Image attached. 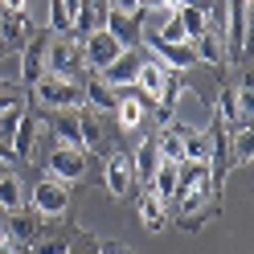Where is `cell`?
Wrapping results in <instances>:
<instances>
[{"mask_svg": "<svg viewBox=\"0 0 254 254\" xmlns=\"http://www.w3.org/2000/svg\"><path fill=\"white\" fill-rule=\"evenodd\" d=\"M29 90H33L37 107H45V111H82V103H86L82 82H70V78H58V74H41Z\"/></svg>", "mask_w": 254, "mask_h": 254, "instance_id": "1", "label": "cell"}, {"mask_svg": "<svg viewBox=\"0 0 254 254\" xmlns=\"http://www.w3.org/2000/svg\"><path fill=\"white\" fill-rule=\"evenodd\" d=\"M45 74L70 78V82L82 78V45L70 33H50V45H45Z\"/></svg>", "mask_w": 254, "mask_h": 254, "instance_id": "2", "label": "cell"}, {"mask_svg": "<svg viewBox=\"0 0 254 254\" xmlns=\"http://www.w3.org/2000/svg\"><path fill=\"white\" fill-rule=\"evenodd\" d=\"M217 127L226 131L250 127V78H242V86H226L217 94Z\"/></svg>", "mask_w": 254, "mask_h": 254, "instance_id": "3", "label": "cell"}, {"mask_svg": "<svg viewBox=\"0 0 254 254\" xmlns=\"http://www.w3.org/2000/svg\"><path fill=\"white\" fill-rule=\"evenodd\" d=\"M226 54L242 58L246 54V41H250V0H226Z\"/></svg>", "mask_w": 254, "mask_h": 254, "instance_id": "4", "label": "cell"}, {"mask_svg": "<svg viewBox=\"0 0 254 254\" xmlns=\"http://www.w3.org/2000/svg\"><path fill=\"white\" fill-rule=\"evenodd\" d=\"M103 185L111 197H127L135 189V168H131V152L123 148H111L107 160H103Z\"/></svg>", "mask_w": 254, "mask_h": 254, "instance_id": "5", "label": "cell"}, {"mask_svg": "<svg viewBox=\"0 0 254 254\" xmlns=\"http://www.w3.org/2000/svg\"><path fill=\"white\" fill-rule=\"evenodd\" d=\"M29 205H33V213H41V217H62L70 209V193H66L62 181L41 177L33 189H29Z\"/></svg>", "mask_w": 254, "mask_h": 254, "instance_id": "6", "label": "cell"}, {"mask_svg": "<svg viewBox=\"0 0 254 254\" xmlns=\"http://www.w3.org/2000/svg\"><path fill=\"white\" fill-rule=\"evenodd\" d=\"M78 45H82V70H107L111 62L123 54V45L111 37L107 29H94V33H86Z\"/></svg>", "mask_w": 254, "mask_h": 254, "instance_id": "7", "label": "cell"}, {"mask_svg": "<svg viewBox=\"0 0 254 254\" xmlns=\"http://www.w3.org/2000/svg\"><path fill=\"white\" fill-rule=\"evenodd\" d=\"M45 168H50L54 181L74 185V181L86 177V152H78V148H54L50 160H45Z\"/></svg>", "mask_w": 254, "mask_h": 254, "instance_id": "8", "label": "cell"}, {"mask_svg": "<svg viewBox=\"0 0 254 254\" xmlns=\"http://www.w3.org/2000/svg\"><path fill=\"white\" fill-rule=\"evenodd\" d=\"M8 148H12V160H33V152L41 148V123H37L33 111H25V119L17 123V131H12Z\"/></svg>", "mask_w": 254, "mask_h": 254, "instance_id": "9", "label": "cell"}, {"mask_svg": "<svg viewBox=\"0 0 254 254\" xmlns=\"http://www.w3.org/2000/svg\"><path fill=\"white\" fill-rule=\"evenodd\" d=\"M45 45H50V33H33L21 45V82L25 86H33L45 74Z\"/></svg>", "mask_w": 254, "mask_h": 254, "instance_id": "10", "label": "cell"}, {"mask_svg": "<svg viewBox=\"0 0 254 254\" xmlns=\"http://www.w3.org/2000/svg\"><path fill=\"white\" fill-rule=\"evenodd\" d=\"M148 54L160 62L164 70H189V66H197V50H193V41H177V45L148 41Z\"/></svg>", "mask_w": 254, "mask_h": 254, "instance_id": "11", "label": "cell"}, {"mask_svg": "<svg viewBox=\"0 0 254 254\" xmlns=\"http://www.w3.org/2000/svg\"><path fill=\"white\" fill-rule=\"evenodd\" d=\"M139 62H144V50H123V54H119L115 62H111L107 70H99V74L107 78V86H115V90H123V86H135Z\"/></svg>", "mask_w": 254, "mask_h": 254, "instance_id": "12", "label": "cell"}, {"mask_svg": "<svg viewBox=\"0 0 254 254\" xmlns=\"http://www.w3.org/2000/svg\"><path fill=\"white\" fill-rule=\"evenodd\" d=\"M139 25H144V17H127V12H115V8H111L103 29L123 45V50H139V37H144V33H139Z\"/></svg>", "mask_w": 254, "mask_h": 254, "instance_id": "13", "label": "cell"}, {"mask_svg": "<svg viewBox=\"0 0 254 254\" xmlns=\"http://www.w3.org/2000/svg\"><path fill=\"white\" fill-rule=\"evenodd\" d=\"M78 82H82V94H86V103H94L99 111H115V86H107V78L99 74V70H82V78H78Z\"/></svg>", "mask_w": 254, "mask_h": 254, "instance_id": "14", "label": "cell"}, {"mask_svg": "<svg viewBox=\"0 0 254 254\" xmlns=\"http://www.w3.org/2000/svg\"><path fill=\"white\" fill-rule=\"evenodd\" d=\"M135 213H139V221H144V230H148V234H160V230L168 226V205L156 197L152 189H148V193H139Z\"/></svg>", "mask_w": 254, "mask_h": 254, "instance_id": "15", "label": "cell"}, {"mask_svg": "<svg viewBox=\"0 0 254 254\" xmlns=\"http://www.w3.org/2000/svg\"><path fill=\"white\" fill-rule=\"evenodd\" d=\"M29 205V185L17 177V172H0V209L4 213H17V209H25Z\"/></svg>", "mask_w": 254, "mask_h": 254, "instance_id": "16", "label": "cell"}, {"mask_svg": "<svg viewBox=\"0 0 254 254\" xmlns=\"http://www.w3.org/2000/svg\"><path fill=\"white\" fill-rule=\"evenodd\" d=\"M54 139H58V148H78L82 152V115L78 111H58Z\"/></svg>", "mask_w": 254, "mask_h": 254, "instance_id": "17", "label": "cell"}, {"mask_svg": "<svg viewBox=\"0 0 254 254\" xmlns=\"http://www.w3.org/2000/svg\"><path fill=\"white\" fill-rule=\"evenodd\" d=\"M164 78H168V70L156 62L152 54H144V62H139V74H135V86H139V94H148V99H160V90H164Z\"/></svg>", "mask_w": 254, "mask_h": 254, "instance_id": "18", "label": "cell"}, {"mask_svg": "<svg viewBox=\"0 0 254 254\" xmlns=\"http://www.w3.org/2000/svg\"><path fill=\"white\" fill-rule=\"evenodd\" d=\"M197 62H209V66H226V41H221V29H205V33L193 41Z\"/></svg>", "mask_w": 254, "mask_h": 254, "instance_id": "19", "label": "cell"}, {"mask_svg": "<svg viewBox=\"0 0 254 254\" xmlns=\"http://www.w3.org/2000/svg\"><path fill=\"white\" fill-rule=\"evenodd\" d=\"M148 189H152L164 205H172V197H177V164H172V160H160L156 172H152V181H148Z\"/></svg>", "mask_w": 254, "mask_h": 254, "instance_id": "20", "label": "cell"}, {"mask_svg": "<svg viewBox=\"0 0 254 254\" xmlns=\"http://www.w3.org/2000/svg\"><path fill=\"white\" fill-rule=\"evenodd\" d=\"M156 164H160V152H156V139L152 135H144V144H139L135 152H131V168H135V181H152V172H156Z\"/></svg>", "mask_w": 254, "mask_h": 254, "instance_id": "21", "label": "cell"}, {"mask_svg": "<svg viewBox=\"0 0 254 254\" xmlns=\"http://www.w3.org/2000/svg\"><path fill=\"white\" fill-rule=\"evenodd\" d=\"M41 213H25V209H17V213H12V230H8V238H12V242H17V246H33L37 242V226H41Z\"/></svg>", "mask_w": 254, "mask_h": 254, "instance_id": "22", "label": "cell"}, {"mask_svg": "<svg viewBox=\"0 0 254 254\" xmlns=\"http://www.w3.org/2000/svg\"><path fill=\"white\" fill-rule=\"evenodd\" d=\"M185 160L213 164V139H209V131H197V127L185 131Z\"/></svg>", "mask_w": 254, "mask_h": 254, "instance_id": "23", "label": "cell"}, {"mask_svg": "<svg viewBox=\"0 0 254 254\" xmlns=\"http://www.w3.org/2000/svg\"><path fill=\"white\" fill-rule=\"evenodd\" d=\"M177 21H181V29H185V37H189V41H197L205 29L213 25V12H201V8L181 4V8H177Z\"/></svg>", "mask_w": 254, "mask_h": 254, "instance_id": "24", "label": "cell"}, {"mask_svg": "<svg viewBox=\"0 0 254 254\" xmlns=\"http://www.w3.org/2000/svg\"><path fill=\"white\" fill-rule=\"evenodd\" d=\"M250 156H254V131H250V127H238V131H230V156H226V160L246 168Z\"/></svg>", "mask_w": 254, "mask_h": 254, "instance_id": "25", "label": "cell"}, {"mask_svg": "<svg viewBox=\"0 0 254 254\" xmlns=\"http://www.w3.org/2000/svg\"><path fill=\"white\" fill-rule=\"evenodd\" d=\"M148 41L177 45V41H189V37H185V29H181V21H177V12H164V17H160V29H156V33H152Z\"/></svg>", "mask_w": 254, "mask_h": 254, "instance_id": "26", "label": "cell"}, {"mask_svg": "<svg viewBox=\"0 0 254 254\" xmlns=\"http://www.w3.org/2000/svg\"><path fill=\"white\" fill-rule=\"evenodd\" d=\"M25 103H12L8 111H0V139H4V144H8V139H12V131H17V123L25 119Z\"/></svg>", "mask_w": 254, "mask_h": 254, "instance_id": "27", "label": "cell"}, {"mask_svg": "<svg viewBox=\"0 0 254 254\" xmlns=\"http://www.w3.org/2000/svg\"><path fill=\"white\" fill-rule=\"evenodd\" d=\"M33 254H70V242H66V238H45V242L37 238V242H33Z\"/></svg>", "mask_w": 254, "mask_h": 254, "instance_id": "28", "label": "cell"}, {"mask_svg": "<svg viewBox=\"0 0 254 254\" xmlns=\"http://www.w3.org/2000/svg\"><path fill=\"white\" fill-rule=\"evenodd\" d=\"M115 12H127V17H144V0H111Z\"/></svg>", "mask_w": 254, "mask_h": 254, "instance_id": "29", "label": "cell"}, {"mask_svg": "<svg viewBox=\"0 0 254 254\" xmlns=\"http://www.w3.org/2000/svg\"><path fill=\"white\" fill-rule=\"evenodd\" d=\"M177 8H181V0H144V12H160V17L177 12Z\"/></svg>", "mask_w": 254, "mask_h": 254, "instance_id": "30", "label": "cell"}, {"mask_svg": "<svg viewBox=\"0 0 254 254\" xmlns=\"http://www.w3.org/2000/svg\"><path fill=\"white\" fill-rule=\"evenodd\" d=\"M12 103H25V99H21V90H12V86H0V111H8Z\"/></svg>", "mask_w": 254, "mask_h": 254, "instance_id": "31", "label": "cell"}, {"mask_svg": "<svg viewBox=\"0 0 254 254\" xmlns=\"http://www.w3.org/2000/svg\"><path fill=\"white\" fill-rule=\"evenodd\" d=\"M0 12H29V0H0Z\"/></svg>", "mask_w": 254, "mask_h": 254, "instance_id": "32", "label": "cell"}, {"mask_svg": "<svg viewBox=\"0 0 254 254\" xmlns=\"http://www.w3.org/2000/svg\"><path fill=\"white\" fill-rule=\"evenodd\" d=\"M0 254H21V246H17V242H12V238H8V234H0Z\"/></svg>", "mask_w": 254, "mask_h": 254, "instance_id": "33", "label": "cell"}, {"mask_svg": "<svg viewBox=\"0 0 254 254\" xmlns=\"http://www.w3.org/2000/svg\"><path fill=\"white\" fill-rule=\"evenodd\" d=\"M181 4H189V8H201V12H213V0H181Z\"/></svg>", "mask_w": 254, "mask_h": 254, "instance_id": "34", "label": "cell"}, {"mask_svg": "<svg viewBox=\"0 0 254 254\" xmlns=\"http://www.w3.org/2000/svg\"><path fill=\"white\" fill-rule=\"evenodd\" d=\"M4 160H12V148L4 144V139H0V164H4Z\"/></svg>", "mask_w": 254, "mask_h": 254, "instance_id": "35", "label": "cell"}, {"mask_svg": "<svg viewBox=\"0 0 254 254\" xmlns=\"http://www.w3.org/2000/svg\"><path fill=\"white\" fill-rule=\"evenodd\" d=\"M99 254H123V246H103Z\"/></svg>", "mask_w": 254, "mask_h": 254, "instance_id": "36", "label": "cell"}, {"mask_svg": "<svg viewBox=\"0 0 254 254\" xmlns=\"http://www.w3.org/2000/svg\"><path fill=\"white\" fill-rule=\"evenodd\" d=\"M4 54H8V50H4V41H0V58H4Z\"/></svg>", "mask_w": 254, "mask_h": 254, "instance_id": "37", "label": "cell"}, {"mask_svg": "<svg viewBox=\"0 0 254 254\" xmlns=\"http://www.w3.org/2000/svg\"><path fill=\"white\" fill-rule=\"evenodd\" d=\"M0 172H4V164H0Z\"/></svg>", "mask_w": 254, "mask_h": 254, "instance_id": "38", "label": "cell"}]
</instances>
